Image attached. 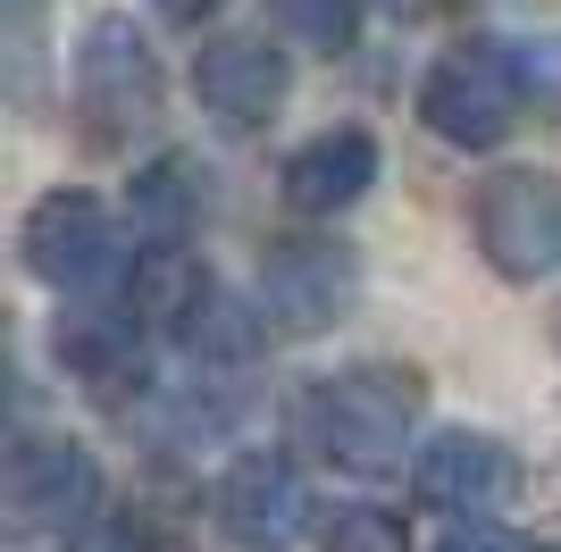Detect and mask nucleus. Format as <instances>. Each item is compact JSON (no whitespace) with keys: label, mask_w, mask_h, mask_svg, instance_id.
<instances>
[{"label":"nucleus","mask_w":561,"mask_h":552,"mask_svg":"<svg viewBox=\"0 0 561 552\" xmlns=\"http://www.w3.org/2000/svg\"><path fill=\"white\" fill-rule=\"evenodd\" d=\"M420 368L394 360H352L335 377H310L302 402H294V436L310 444L319 460L352 469V478H386L411 452V427H420Z\"/></svg>","instance_id":"obj_1"},{"label":"nucleus","mask_w":561,"mask_h":552,"mask_svg":"<svg viewBox=\"0 0 561 552\" xmlns=\"http://www.w3.org/2000/svg\"><path fill=\"white\" fill-rule=\"evenodd\" d=\"M519 110H528V59L512 43H461L420 84L427 135L453 142V151H494L519 126Z\"/></svg>","instance_id":"obj_2"},{"label":"nucleus","mask_w":561,"mask_h":552,"mask_svg":"<svg viewBox=\"0 0 561 552\" xmlns=\"http://www.w3.org/2000/svg\"><path fill=\"white\" fill-rule=\"evenodd\" d=\"M168 101V76H160V50L135 18H93L84 43H76V117L93 142H126L142 135Z\"/></svg>","instance_id":"obj_3"},{"label":"nucleus","mask_w":561,"mask_h":552,"mask_svg":"<svg viewBox=\"0 0 561 552\" xmlns=\"http://www.w3.org/2000/svg\"><path fill=\"white\" fill-rule=\"evenodd\" d=\"M469 234L486 252L494 276L512 285H537V276L561 268V184L545 168H503V176L478 184L469 202Z\"/></svg>","instance_id":"obj_4"},{"label":"nucleus","mask_w":561,"mask_h":552,"mask_svg":"<svg viewBox=\"0 0 561 552\" xmlns=\"http://www.w3.org/2000/svg\"><path fill=\"white\" fill-rule=\"evenodd\" d=\"M18 252H25V268L43 276L50 294H93V285H110V276L126 268L117 218L93 202V193H76V184H59V193H43V202L25 209Z\"/></svg>","instance_id":"obj_5"},{"label":"nucleus","mask_w":561,"mask_h":552,"mask_svg":"<svg viewBox=\"0 0 561 552\" xmlns=\"http://www.w3.org/2000/svg\"><path fill=\"white\" fill-rule=\"evenodd\" d=\"M360 301V260L335 234H285L260 260V310L285 326V335H319Z\"/></svg>","instance_id":"obj_6"},{"label":"nucleus","mask_w":561,"mask_h":552,"mask_svg":"<svg viewBox=\"0 0 561 552\" xmlns=\"http://www.w3.org/2000/svg\"><path fill=\"white\" fill-rule=\"evenodd\" d=\"M210 528L243 552H285L302 536V478L285 452H234L210 485Z\"/></svg>","instance_id":"obj_7"},{"label":"nucleus","mask_w":561,"mask_h":552,"mask_svg":"<svg viewBox=\"0 0 561 552\" xmlns=\"http://www.w3.org/2000/svg\"><path fill=\"white\" fill-rule=\"evenodd\" d=\"M294 92V59H285V34H218V43L193 50V101L218 117V126H268Z\"/></svg>","instance_id":"obj_8"},{"label":"nucleus","mask_w":561,"mask_h":552,"mask_svg":"<svg viewBox=\"0 0 561 552\" xmlns=\"http://www.w3.org/2000/svg\"><path fill=\"white\" fill-rule=\"evenodd\" d=\"M101 494V469L93 452L76 436H43V427H25L18 444H9V469H0V503H9V519L18 528H68V519H84Z\"/></svg>","instance_id":"obj_9"},{"label":"nucleus","mask_w":561,"mask_h":552,"mask_svg":"<svg viewBox=\"0 0 561 552\" xmlns=\"http://www.w3.org/2000/svg\"><path fill=\"white\" fill-rule=\"evenodd\" d=\"M512 485H519L512 452L494 436H469V427H445V436H427L411 452V494L427 510H453V519H486Z\"/></svg>","instance_id":"obj_10"},{"label":"nucleus","mask_w":561,"mask_h":552,"mask_svg":"<svg viewBox=\"0 0 561 552\" xmlns=\"http://www.w3.org/2000/svg\"><path fill=\"white\" fill-rule=\"evenodd\" d=\"M369 184H377V135H360V126H328V135H310L285 160V202L302 209V218H335Z\"/></svg>","instance_id":"obj_11"},{"label":"nucleus","mask_w":561,"mask_h":552,"mask_svg":"<svg viewBox=\"0 0 561 552\" xmlns=\"http://www.w3.org/2000/svg\"><path fill=\"white\" fill-rule=\"evenodd\" d=\"M59 368L93 393H142V377H151L142 319L135 310H76V319H59Z\"/></svg>","instance_id":"obj_12"},{"label":"nucleus","mask_w":561,"mask_h":552,"mask_svg":"<svg viewBox=\"0 0 561 552\" xmlns=\"http://www.w3.org/2000/svg\"><path fill=\"white\" fill-rule=\"evenodd\" d=\"M210 294L218 285H210V268L185 252V234H151V252H135V268H126V310H135L142 326H168V335H185Z\"/></svg>","instance_id":"obj_13"},{"label":"nucleus","mask_w":561,"mask_h":552,"mask_svg":"<svg viewBox=\"0 0 561 552\" xmlns=\"http://www.w3.org/2000/svg\"><path fill=\"white\" fill-rule=\"evenodd\" d=\"M202 202H210V176H202L193 151H160V160H142L135 184H126V218H135L142 234H185L193 218H202Z\"/></svg>","instance_id":"obj_14"},{"label":"nucleus","mask_w":561,"mask_h":552,"mask_svg":"<svg viewBox=\"0 0 561 552\" xmlns=\"http://www.w3.org/2000/svg\"><path fill=\"white\" fill-rule=\"evenodd\" d=\"M268 18H277V34L294 50H352V34H360V0H268Z\"/></svg>","instance_id":"obj_15"},{"label":"nucleus","mask_w":561,"mask_h":552,"mask_svg":"<svg viewBox=\"0 0 561 552\" xmlns=\"http://www.w3.org/2000/svg\"><path fill=\"white\" fill-rule=\"evenodd\" d=\"M260 335H268V319H252V310L227 301V294H210V301H202V319L185 326V344L202 352V360H252Z\"/></svg>","instance_id":"obj_16"},{"label":"nucleus","mask_w":561,"mask_h":552,"mask_svg":"<svg viewBox=\"0 0 561 552\" xmlns=\"http://www.w3.org/2000/svg\"><path fill=\"white\" fill-rule=\"evenodd\" d=\"M319 552H411V536H402L394 510H377V503H344L319 528Z\"/></svg>","instance_id":"obj_17"},{"label":"nucleus","mask_w":561,"mask_h":552,"mask_svg":"<svg viewBox=\"0 0 561 552\" xmlns=\"http://www.w3.org/2000/svg\"><path fill=\"white\" fill-rule=\"evenodd\" d=\"M76 552H151V528H142L135 510H117V519H84Z\"/></svg>","instance_id":"obj_18"},{"label":"nucleus","mask_w":561,"mask_h":552,"mask_svg":"<svg viewBox=\"0 0 561 552\" xmlns=\"http://www.w3.org/2000/svg\"><path fill=\"white\" fill-rule=\"evenodd\" d=\"M436 552H528V544H519L512 528H486V519H461V528H453V536H445Z\"/></svg>","instance_id":"obj_19"},{"label":"nucleus","mask_w":561,"mask_h":552,"mask_svg":"<svg viewBox=\"0 0 561 552\" xmlns=\"http://www.w3.org/2000/svg\"><path fill=\"white\" fill-rule=\"evenodd\" d=\"M227 0H151V18H168V25H202V18H218Z\"/></svg>","instance_id":"obj_20"},{"label":"nucleus","mask_w":561,"mask_h":552,"mask_svg":"<svg viewBox=\"0 0 561 552\" xmlns=\"http://www.w3.org/2000/svg\"><path fill=\"white\" fill-rule=\"evenodd\" d=\"M18 9H25V0H18Z\"/></svg>","instance_id":"obj_21"}]
</instances>
